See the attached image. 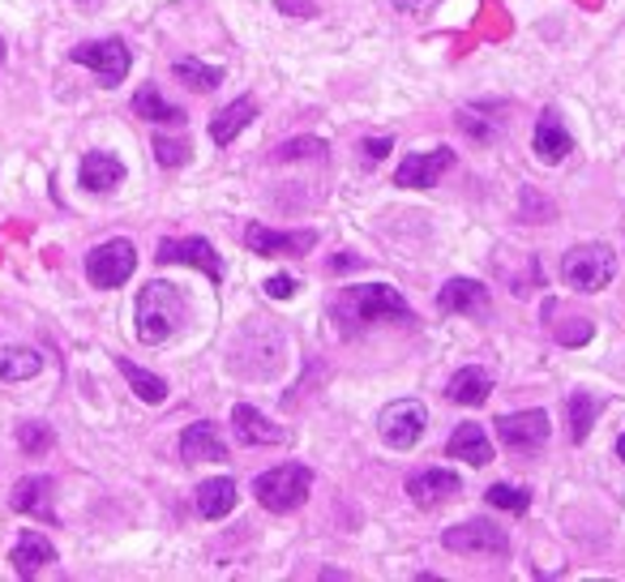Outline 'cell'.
I'll return each instance as SVG.
<instances>
[{"label": "cell", "mask_w": 625, "mask_h": 582, "mask_svg": "<svg viewBox=\"0 0 625 582\" xmlns=\"http://www.w3.org/2000/svg\"><path fill=\"white\" fill-rule=\"evenodd\" d=\"M9 561H13V570H17L22 579H35V574H39L48 561H56V548L39 532H26L17 544H13Z\"/></svg>", "instance_id": "obj_22"}, {"label": "cell", "mask_w": 625, "mask_h": 582, "mask_svg": "<svg viewBox=\"0 0 625 582\" xmlns=\"http://www.w3.org/2000/svg\"><path fill=\"white\" fill-rule=\"evenodd\" d=\"M497 436H502L510 450H540V445L549 441V411L531 407V411L502 416V420H497Z\"/></svg>", "instance_id": "obj_12"}, {"label": "cell", "mask_w": 625, "mask_h": 582, "mask_svg": "<svg viewBox=\"0 0 625 582\" xmlns=\"http://www.w3.org/2000/svg\"><path fill=\"white\" fill-rule=\"evenodd\" d=\"M309 492H312V472L305 463H283V467L261 472L258 480H253V497H258L270 514H292V510H300V505L309 501Z\"/></svg>", "instance_id": "obj_3"}, {"label": "cell", "mask_w": 625, "mask_h": 582, "mask_svg": "<svg viewBox=\"0 0 625 582\" xmlns=\"http://www.w3.org/2000/svg\"><path fill=\"white\" fill-rule=\"evenodd\" d=\"M133 112H138L142 120H151V125H185V112L158 95V86H142V91L133 95Z\"/></svg>", "instance_id": "obj_26"}, {"label": "cell", "mask_w": 625, "mask_h": 582, "mask_svg": "<svg viewBox=\"0 0 625 582\" xmlns=\"http://www.w3.org/2000/svg\"><path fill=\"white\" fill-rule=\"evenodd\" d=\"M253 120H258V103H253V98H232V103L210 120V142L232 146Z\"/></svg>", "instance_id": "obj_19"}, {"label": "cell", "mask_w": 625, "mask_h": 582, "mask_svg": "<svg viewBox=\"0 0 625 582\" xmlns=\"http://www.w3.org/2000/svg\"><path fill=\"white\" fill-rule=\"evenodd\" d=\"M450 167H455V150L450 146H437V150H424V154H408L394 167V185L399 189H433Z\"/></svg>", "instance_id": "obj_9"}, {"label": "cell", "mask_w": 625, "mask_h": 582, "mask_svg": "<svg viewBox=\"0 0 625 582\" xmlns=\"http://www.w3.org/2000/svg\"><path fill=\"white\" fill-rule=\"evenodd\" d=\"M185 322H189V304H185V291L176 283L155 279V283L138 291V339L146 347L176 339Z\"/></svg>", "instance_id": "obj_1"}, {"label": "cell", "mask_w": 625, "mask_h": 582, "mask_svg": "<svg viewBox=\"0 0 625 582\" xmlns=\"http://www.w3.org/2000/svg\"><path fill=\"white\" fill-rule=\"evenodd\" d=\"M334 317L343 322V335L361 330V326H373V322H412V309L408 300L386 283H365V288H347L339 300H334Z\"/></svg>", "instance_id": "obj_2"}, {"label": "cell", "mask_w": 625, "mask_h": 582, "mask_svg": "<svg viewBox=\"0 0 625 582\" xmlns=\"http://www.w3.org/2000/svg\"><path fill=\"white\" fill-rule=\"evenodd\" d=\"M17 445L26 454H44V450H52V429L39 420H26V424H17Z\"/></svg>", "instance_id": "obj_31"}, {"label": "cell", "mask_w": 625, "mask_h": 582, "mask_svg": "<svg viewBox=\"0 0 625 582\" xmlns=\"http://www.w3.org/2000/svg\"><path fill=\"white\" fill-rule=\"evenodd\" d=\"M9 505L17 510V514H31V519H48L52 523V480L48 476H26V480H17L13 485V497H9Z\"/></svg>", "instance_id": "obj_20"}, {"label": "cell", "mask_w": 625, "mask_h": 582, "mask_svg": "<svg viewBox=\"0 0 625 582\" xmlns=\"http://www.w3.org/2000/svg\"><path fill=\"white\" fill-rule=\"evenodd\" d=\"M245 244L258 253V257H305L317 244V232H270L261 223L245 228Z\"/></svg>", "instance_id": "obj_11"}, {"label": "cell", "mask_w": 625, "mask_h": 582, "mask_svg": "<svg viewBox=\"0 0 625 582\" xmlns=\"http://www.w3.org/2000/svg\"><path fill=\"white\" fill-rule=\"evenodd\" d=\"M617 275V257L609 244H574L562 257V279L578 291H604Z\"/></svg>", "instance_id": "obj_4"}, {"label": "cell", "mask_w": 625, "mask_h": 582, "mask_svg": "<svg viewBox=\"0 0 625 582\" xmlns=\"http://www.w3.org/2000/svg\"><path fill=\"white\" fill-rule=\"evenodd\" d=\"M455 492H463L459 485V476L455 472H441V467H428V472H416L412 480H408V497L424 505V510H433V505H441V501H450Z\"/></svg>", "instance_id": "obj_16"}, {"label": "cell", "mask_w": 625, "mask_h": 582, "mask_svg": "<svg viewBox=\"0 0 625 582\" xmlns=\"http://www.w3.org/2000/svg\"><path fill=\"white\" fill-rule=\"evenodd\" d=\"M78 181H82L86 194H111L125 181V163L116 154H107V150H91L78 163Z\"/></svg>", "instance_id": "obj_13"}, {"label": "cell", "mask_w": 625, "mask_h": 582, "mask_svg": "<svg viewBox=\"0 0 625 582\" xmlns=\"http://www.w3.org/2000/svg\"><path fill=\"white\" fill-rule=\"evenodd\" d=\"M591 424H595V398H591L587 389H574L570 394V436L574 441H587Z\"/></svg>", "instance_id": "obj_29"}, {"label": "cell", "mask_w": 625, "mask_h": 582, "mask_svg": "<svg viewBox=\"0 0 625 582\" xmlns=\"http://www.w3.org/2000/svg\"><path fill=\"white\" fill-rule=\"evenodd\" d=\"M446 454H450V458H463L471 467H484V463L493 458V441H488V433H484L480 424H459V429L450 433V441H446Z\"/></svg>", "instance_id": "obj_21"}, {"label": "cell", "mask_w": 625, "mask_h": 582, "mask_svg": "<svg viewBox=\"0 0 625 582\" xmlns=\"http://www.w3.org/2000/svg\"><path fill=\"white\" fill-rule=\"evenodd\" d=\"M44 373V356L35 347H4L0 351V382H31Z\"/></svg>", "instance_id": "obj_25"}, {"label": "cell", "mask_w": 625, "mask_h": 582, "mask_svg": "<svg viewBox=\"0 0 625 582\" xmlns=\"http://www.w3.org/2000/svg\"><path fill=\"white\" fill-rule=\"evenodd\" d=\"M236 480L232 476H219V480H207V485L198 488V514L210 519V523H219V519H227L232 510H236Z\"/></svg>", "instance_id": "obj_24"}, {"label": "cell", "mask_w": 625, "mask_h": 582, "mask_svg": "<svg viewBox=\"0 0 625 582\" xmlns=\"http://www.w3.org/2000/svg\"><path fill=\"white\" fill-rule=\"evenodd\" d=\"M69 60H73V65H86V69H95L104 86H120V82L129 78V65H133V56H129V48H125L120 39L78 44V48L69 51Z\"/></svg>", "instance_id": "obj_7"}, {"label": "cell", "mask_w": 625, "mask_h": 582, "mask_svg": "<svg viewBox=\"0 0 625 582\" xmlns=\"http://www.w3.org/2000/svg\"><path fill=\"white\" fill-rule=\"evenodd\" d=\"M180 458H185V463H223V458H227V445H223V436H219V429H214L210 420H198V424H189L185 436H180Z\"/></svg>", "instance_id": "obj_18"}, {"label": "cell", "mask_w": 625, "mask_h": 582, "mask_svg": "<svg viewBox=\"0 0 625 582\" xmlns=\"http://www.w3.org/2000/svg\"><path fill=\"white\" fill-rule=\"evenodd\" d=\"M296 291H300V283L287 279V275H270V279H266V295H270V300H292Z\"/></svg>", "instance_id": "obj_34"}, {"label": "cell", "mask_w": 625, "mask_h": 582, "mask_svg": "<svg viewBox=\"0 0 625 582\" xmlns=\"http://www.w3.org/2000/svg\"><path fill=\"white\" fill-rule=\"evenodd\" d=\"M617 458H622V463H625V433L617 436Z\"/></svg>", "instance_id": "obj_37"}, {"label": "cell", "mask_w": 625, "mask_h": 582, "mask_svg": "<svg viewBox=\"0 0 625 582\" xmlns=\"http://www.w3.org/2000/svg\"><path fill=\"white\" fill-rule=\"evenodd\" d=\"M116 369L125 373V382L133 386V394H138L142 403H151V407H158V403L167 398V382H163V377H155V373H146V369H138L133 360L116 356Z\"/></svg>", "instance_id": "obj_27"}, {"label": "cell", "mask_w": 625, "mask_h": 582, "mask_svg": "<svg viewBox=\"0 0 625 582\" xmlns=\"http://www.w3.org/2000/svg\"><path fill=\"white\" fill-rule=\"evenodd\" d=\"M424 429H428V411H424L420 398H399V403H390V407L377 416V433H381V441H386L390 450H399V454L416 450Z\"/></svg>", "instance_id": "obj_6"}, {"label": "cell", "mask_w": 625, "mask_h": 582, "mask_svg": "<svg viewBox=\"0 0 625 582\" xmlns=\"http://www.w3.org/2000/svg\"><path fill=\"white\" fill-rule=\"evenodd\" d=\"M163 266H198V270H207L210 279L219 283L223 279V261H219V253H214V244L207 236H185V241H163L155 253Z\"/></svg>", "instance_id": "obj_10"}, {"label": "cell", "mask_w": 625, "mask_h": 582, "mask_svg": "<svg viewBox=\"0 0 625 582\" xmlns=\"http://www.w3.org/2000/svg\"><path fill=\"white\" fill-rule=\"evenodd\" d=\"M399 13H424V9H433L437 0H390Z\"/></svg>", "instance_id": "obj_36"}, {"label": "cell", "mask_w": 625, "mask_h": 582, "mask_svg": "<svg viewBox=\"0 0 625 582\" xmlns=\"http://www.w3.org/2000/svg\"><path fill=\"white\" fill-rule=\"evenodd\" d=\"M441 548L446 552H480V557H506L510 552V535L502 532L497 523H484V519H471L463 527H450L441 535Z\"/></svg>", "instance_id": "obj_8"}, {"label": "cell", "mask_w": 625, "mask_h": 582, "mask_svg": "<svg viewBox=\"0 0 625 582\" xmlns=\"http://www.w3.org/2000/svg\"><path fill=\"white\" fill-rule=\"evenodd\" d=\"M484 501L497 505V510H510V514H527V510H531V492H527V488H515V485L484 488Z\"/></svg>", "instance_id": "obj_30"}, {"label": "cell", "mask_w": 625, "mask_h": 582, "mask_svg": "<svg viewBox=\"0 0 625 582\" xmlns=\"http://www.w3.org/2000/svg\"><path fill=\"white\" fill-rule=\"evenodd\" d=\"M531 146H535V159L540 163H562L566 154L574 150V138H570V129L562 125V116L549 107V112H540V125H535V138H531Z\"/></svg>", "instance_id": "obj_15"}, {"label": "cell", "mask_w": 625, "mask_h": 582, "mask_svg": "<svg viewBox=\"0 0 625 582\" xmlns=\"http://www.w3.org/2000/svg\"><path fill=\"white\" fill-rule=\"evenodd\" d=\"M155 159L163 167H180V163H189V146L172 142V138H155Z\"/></svg>", "instance_id": "obj_33"}, {"label": "cell", "mask_w": 625, "mask_h": 582, "mask_svg": "<svg viewBox=\"0 0 625 582\" xmlns=\"http://www.w3.org/2000/svg\"><path fill=\"white\" fill-rule=\"evenodd\" d=\"M133 270H138V248H133V241H125V236L95 244L86 253V279H91V288L99 291L125 288L133 279Z\"/></svg>", "instance_id": "obj_5"}, {"label": "cell", "mask_w": 625, "mask_h": 582, "mask_svg": "<svg viewBox=\"0 0 625 582\" xmlns=\"http://www.w3.org/2000/svg\"><path fill=\"white\" fill-rule=\"evenodd\" d=\"M488 389H493V377L484 373V369H459L455 377H450V386H446V398L450 403H459V407H484L488 403Z\"/></svg>", "instance_id": "obj_23"}, {"label": "cell", "mask_w": 625, "mask_h": 582, "mask_svg": "<svg viewBox=\"0 0 625 582\" xmlns=\"http://www.w3.org/2000/svg\"><path fill=\"white\" fill-rule=\"evenodd\" d=\"M274 159H326V142L321 138H292L274 150Z\"/></svg>", "instance_id": "obj_32"}, {"label": "cell", "mask_w": 625, "mask_h": 582, "mask_svg": "<svg viewBox=\"0 0 625 582\" xmlns=\"http://www.w3.org/2000/svg\"><path fill=\"white\" fill-rule=\"evenodd\" d=\"M0 65H4V39H0Z\"/></svg>", "instance_id": "obj_38"}, {"label": "cell", "mask_w": 625, "mask_h": 582, "mask_svg": "<svg viewBox=\"0 0 625 582\" xmlns=\"http://www.w3.org/2000/svg\"><path fill=\"white\" fill-rule=\"evenodd\" d=\"M437 309H441V313H471V317H484V313H488V288L475 283V279H450L446 288L437 291Z\"/></svg>", "instance_id": "obj_17"}, {"label": "cell", "mask_w": 625, "mask_h": 582, "mask_svg": "<svg viewBox=\"0 0 625 582\" xmlns=\"http://www.w3.org/2000/svg\"><path fill=\"white\" fill-rule=\"evenodd\" d=\"M232 429H236V436H240L245 445H283V441H287V429L274 424L266 411L249 407V403H240V407L232 411Z\"/></svg>", "instance_id": "obj_14"}, {"label": "cell", "mask_w": 625, "mask_h": 582, "mask_svg": "<svg viewBox=\"0 0 625 582\" xmlns=\"http://www.w3.org/2000/svg\"><path fill=\"white\" fill-rule=\"evenodd\" d=\"M390 150H394V138H386V133H377V138H365V159H368V163L386 159Z\"/></svg>", "instance_id": "obj_35"}, {"label": "cell", "mask_w": 625, "mask_h": 582, "mask_svg": "<svg viewBox=\"0 0 625 582\" xmlns=\"http://www.w3.org/2000/svg\"><path fill=\"white\" fill-rule=\"evenodd\" d=\"M172 73L189 86V91H198V95H207L214 86H223V69H214V65H202V60H193V56H185V60H176L172 65Z\"/></svg>", "instance_id": "obj_28"}]
</instances>
